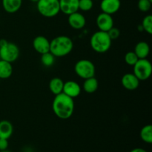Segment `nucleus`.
<instances>
[{"instance_id": "obj_10", "label": "nucleus", "mask_w": 152, "mask_h": 152, "mask_svg": "<svg viewBox=\"0 0 152 152\" xmlns=\"http://www.w3.org/2000/svg\"><path fill=\"white\" fill-rule=\"evenodd\" d=\"M68 22L73 29L81 30L86 26V19L83 14L77 11L68 15Z\"/></svg>"}, {"instance_id": "obj_33", "label": "nucleus", "mask_w": 152, "mask_h": 152, "mask_svg": "<svg viewBox=\"0 0 152 152\" xmlns=\"http://www.w3.org/2000/svg\"><path fill=\"white\" fill-rule=\"evenodd\" d=\"M149 1H151V2H152V0H149Z\"/></svg>"}, {"instance_id": "obj_24", "label": "nucleus", "mask_w": 152, "mask_h": 152, "mask_svg": "<svg viewBox=\"0 0 152 152\" xmlns=\"http://www.w3.org/2000/svg\"><path fill=\"white\" fill-rule=\"evenodd\" d=\"M139 58L134 51H129L125 55V62L127 65L130 66H134L137 62L138 61Z\"/></svg>"}, {"instance_id": "obj_25", "label": "nucleus", "mask_w": 152, "mask_h": 152, "mask_svg": "<svg viewBox=\"0 0 152 152\" xmlns=\"http://www.w3.org/2000/svg\"><path fill=\"white\" fill-rule=\"evenodd\" d=\"M94 6L93 0H79V10L89 11Z\"/></svg>"}, {"instance_id": "obj_5", "label": "nucleus", "mask_w": 152, "mask_h": 152, "mask_svg": "<svg viewBox=\"0 0 152 152\" xmlns=\"http://www.w3.org/2000/svg\"><path fill=\"white\" fill-rule=\"evenodd\" d=\"M37 7L39 13L46 18L54 17L60 12L59 0H39Z\"/></svg>"}, {"instance_id": "obj_18", "label": "nucleus", "mask_w": 152, "mask_h": 152, "mask_svg": "<svg viewBox=\"0 0 152 152\" xmlns=\"http://www.w3.org/2000/svg\"><path fill=\"white\" fill-rule=\"evenodd\" d=\"M49 89L50 92L54 95L59 94L62 93L64 86V82L62 79L59 77H53L49 82Z\"/></svg>"}, {"instance_id": "obj_7", "label": "nucleus", "mask_w": 152, "mask_h": 152, "mask_svg": "<svg viewBox=\"0 0 152 152\" xmlns=\"http://www.w3.org/2000/svg\"><path fill=\"white\" fill-rule=\"evenodd\" d=\"M133 74L137 77L140 81L146 80L151 77L152 73V65L149 60L145 59H139L133 66Z\"/></svg>"}, {"instance_id": "obj_30", "label": "nucleus", "mask_w": 152, "mask_h": 152, "mask_svg": "<svg viewBox=\"0 0 152 152\" xmlns=\"http://www.w3.org/2000/svg\"><path fill=\"white\" fill-rule=\"evenodd\" d=\"M30 1H32V2H36V3H37V1H39V0H30Z\"/></svg>"}, {"instance_id": "obj_28", "label": "nucleus", "mask_w": 152, "mask_h": 152, "mask_svg": "<svg viewBox=\"0 0 152 152\" xmlns=\"http://www.w3.org/2000/svg\"><path fill=\"white\" fill-rule=\"evenodd\" d=\"M8 140L0 138V151L6 150L8 148Z\"/></svg>"}, {"instance_id": "obj_9", "label": "nucleus", "mask_w": 152, "mask_h": 152, "mask_svg": "<svg viewBox=\"0 0 152 152\" xmlns=\"http://www.w3.org/2000/svg\"><path fill=\"white\" fill-rule=\"evenodd\" d=\"M34 49L39 54L50 51V41L44 36H37L33 40Z\"/></svg>"}, {"instance_id": "obj_21", "label": "nucleus", "mask_w": 152, "mask_h": 152, "mask_svg": "<svg viewBox=\"0 0 152 152\" xmlns=\"http://www.w3.org/2000/svg\"><path fill=\"white\" fill-rule=\"evenodd\" d=\"M141 140L146 143L151 144L152 142V126L148 124L142 128L140 133Z\"/></svg>"}, {"instance_id": "obj_1", "label": "nucleus", "mask_w": 152, "mask_h": 152, "mask_svg": "<svg viewBox=\"0 0 152 152\" xmlns=\"http://www.w3.org/2000/svg\"><path fill=\"white\" fill-rule=\"evenodd\" d=\"M74 108L75 105L73 98L64 93L55 95L52 102V109L58 118L64 120L71 118L74 114Z\"/></svg>"}, {"instance_id": "obj_27", "label": "nucleus", "mask_w": 152, "mask_h": 152, "mask_svg": "<svg viewBox=\"0 0 152 152\" xmlns=\"http://www.w3.org/2000/svg\"><path fill=\"white\" fill-rule=\"evenodd\" d=\"M107 33H108L110 39H111L112 41L113 40H116L117 39H118L120 35V31L119 30V28H115V27H113V28H111Z\"/></svg>"}, {"instance_id": "obj_20", "label": "nucleus", "mask_w": 152, "mask_h": 152, "mask_svg": "<svg viewBox=\"0 0 152 152\" xmlns=\"http://www.w3.org/2000/svg\"><path fill=\"white\" fill-rule=\"evenodd\" d=\"M83 88L86 93H94L95 91H96L98 88H99V83H98L97 79L95 78L94 77L86 79L84 83H83Z\"/></svg>"}, {"instance_id": "obj_15", "label": "nucleus", "mask_w": 152, "mask_h": 152, "mask_svg": "<svg viewBox=\"0 0 152 152\" xmlns=\"http://www.w3.org/2000/svg\"><path fill=\"white\" fill-rule=\"evenodd\" d=\"M1 3L4 11L8 13H14L21 8L22 0H2Z\"/></svg>"}, {"instance_id": "obj_17", "label": "nucleus", "mask_w": 152, "mask_h": 152, "mask_svg": "<svg viewBox=\"0 0 152 152\" xmlns=\"http://www.w3.org/2000/svg\"><path fill=\"white\" fill-rule=\"evenodd\" d=\"M13 127L12 123L8 120L0 121V138L8 140L12 136Z\"/></svg>"}, {"instance_id": "obj_16", "label": "nucleus", "mask_w": 152, "mask_h": 152, "mask_svg": "<svg viewBox=\"0 0 152 152\" xmlns=\"http://www.w3.org/2000/svg\"><path fill=\"white\" fill-rule=\"evenodd\" d=\"M137 57L139 59H145L148 57L150 53V46L146 42L141 41L139 42L135 45L134 50Z\"/></svg>"}, {"instance_id": "obj_6", "label": "nucleus", "mask_w": 152, "mask_h": 152, "mask_svg": "<svg viewBox=\"0 0 152 152\" xmlns=\"http://www.w3.org/2000/svg\"><path fill=\"white\" fill-rule=\"evenodd\" d=\"M74 71L79 77L86 80V79L94 77L96 68H95L94 64L91 61L83 59L79 60L75 64Z\"/></svg>"}, {"instance_id": "obj_22", "label": "nucleus", "mask_w": 152, "mask_h": 152, "mask_svg": "<svg viewBox=\"0 0 152 152\" xmlns=\"http://www.w3.org/2000/svg\"><path fill=\"white\" fill-rule=\"evenodd\" d=\"M55 56L50 53V51L48 53L41 54V62L44 66L50 67L54 64Z\"/></svg>"}, {"instance_id": "obj_12", "label": "nucleus", "mask_w": 152, "mask_h": 152, "mask_svg": "<svg viewBox=\"0 0 152 152\" xmlns=\"http://www.w3.org/2000/svg\"><path fill=\"white\" fill-rule=\"evenodd\" d=\"M139 79L133 74V73H128L124 74L122 77L121 83L123 87L129 91H134L140 86Z\"/></svg>"}, {"instance_id": "obj_34", "label": "nucleus", "mask_w": 152, "mask_h": 152, "mask_svg": "<svg viewBox=\"0 0 152 152\" xmlns=\"http://www.w3.org/2000/svg\"><path fill=\"white\" fill-rule=\"evenodd\" d=\"M0 23H1V21H0Z\"/></svg>"}, {"instance_id": "obj_13", "label": "nucleus", "mask_w": 152, "mask_h": 152, "mask_svg": "<svg viewBox=\"0 0 152 152\" xmlns=\"http://www.w3.org/2000/svg\"><path fill=\"white\" fill-rule=\"evenodd\" d=\"M120 0H101L100 9L102 13L112 15L120 10Z\"/></svg>"}, {"instance_id": "obj_11", "label": "nucleus", "mask_w": 152, "mask_h": 152, "mask_svg": "<svg viewBox=\"0 0 152 152\" xmlns=\"http://www.w3.org/2000/svg\"><path fill=\"white\" fill-rule=\"evenodd\" d=\"M62 93L74 99L80 96L81 94V87L77 82L73 81V80L64 82Z\"/></svg>"}, {"instance_id": "obj_3", "label": "nucleus", "mask_w": 152, "mask_h": 152, "mask_svg": "<svg viewBox=\"0 0 152 152\" xmlns=\"http://www.w3.org/2000/svg\"><path fill=\"white\" fill-rule=\"evenodd\" d=\"M112 40L108 33L98 31L93 34L90 39V45L93 50L98 53H106L111 48Z\"/></svg>"}, {"instance_id": "obj_14", "label": "nucleus", "mask_w": 152, "mask_h": 152, "mask_svg": "<svg viewBox=\"0 0 152 152\" xmlns=\"http://www.w3.org/2000/svg\"><path fill=\"white\" fill-rule=\"evenodd\" d=\"M60 12L70 15L79 10V0H59Z\"/></svg>"}, {"instance_id": "obj_32", "label": "nucleus", "mask_w": 152, "mask_h": 152, "mask_svg": "<svg viewBox=\"0 0 152 152\" xmlns=\"http://www.w3.org/2000/svg\"><path fill=\"white\" fill-rule=\"evenodd\" d=\"M93 1H94V0H93ZM94 1H99V0H94Z\"/></svg>"}, {"instance_id": "obj_26", "label": "nucleus", "mask_w": 152, "mask_h": 152, "mask_svg": "<svg viewBox=\"0 0 152 152\" xmlns=\"http://www.w3.org/2000/svg\"><path fill=\"white\" fill-rule=\"evenodd\" d=\"M152 2L149 0H139L137 2V7L141 12L146 13L151 10Z\"/></svg>"}, {"instance_id": "obj_31", "label": "nucleus", "mask_w": 152, "mask_h": 152, "mask_svg": "<svg viewBox=\"0 0 152 152\" xmlns=\"http://www.w3.org/2000/svg\"><path fill=\"white\" fill-rule=\"evenodd\" d=\"M0 152H10V151H7V150L6 149V150H3V151H0Z\"/></svg>"}, {"instance_id": "obj_19", "label": "nucleus", "mask_w": 152, "mask_h": 152, "mask_svg": "<svg viewBox=\"0 0 152 152\" xmlns=\"http://www.w3.org/2000/svg\"><path fill=\"white\" fill-rule=\"evenodd\" d=\"M13 66L10 62L0 59V79L6 80L11 77Z\"/></svg>"}, {"instance_id": "obj_23", "label": "nucleus", "mask_w": 152, "mask_h": 152, "mask_svg": "<svg viewBox=\"0 0 152 152\" xmlns=\"http://www.w3.org/2000/svg\"><path fill=\"white\" fill-rule=\"evenodd\" d=\"M142 28L148 34H152V16L147 15L142 21Z\"/></svg>"}, {"instance_id": "obj_8", "label": "nucleus", "mask_w": 152, "mask_h": 152, "mask_svg": "<svg viewBox=\"0 0 152 152\" xmlns=\"http://www.w3.org/2000/svg\"><path fill=\"white\" fill-rule=\"evenodd\" d=\"M96 24L99 31L108 32L114 27V19L111 15L102 12L96 17Z\"/></svg>"}, {"instance_id": "obj_2", "label": "nucleus", "mask_w": 152, "mask_h": 152, "mask_svg": "<svg viewBox=\"0 0 152 152\" xmlns=\"http://www.w3.org/2000/svg\"><path fill=\"white\" fill-rule=\"evenodd\" d=\"M73 40L68 36L61 35L50 41V52L55 57H63L72 51Z\"/></svg>"}, {"instance_id": "obj_4", "label": "nucleus", "mask_w": 152, "mask_h": 152, "mask_svg": "<svg viewBox=\"0 0 152 152\" xmlns=\"http://www.w3.org/2000/svg\"><path fill=\"white\" fill-rule=\"evenodd\" d=\"M19 48L16 44L4 39H0V59L12 63L19 58Z\"/></svg>"}, {"instance_id": "obj_29", "label": "nucleus", "mask_w": 152, "mask_h": 152, "mask_svg": "<svg viewBox=\"0 0 152 152\" xmlns=\"http://www.w3.org/2000/svg\"><path fill=\"white\" fill-rule=\"evenodd\" d=\"M130 152H148V151L142 148H134V149H132Z\"/></svg>"}]
</instances>
